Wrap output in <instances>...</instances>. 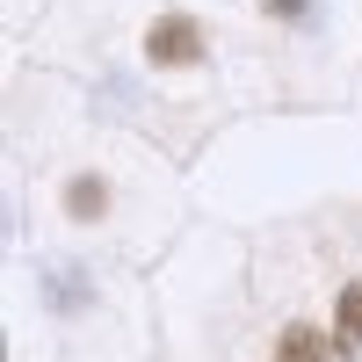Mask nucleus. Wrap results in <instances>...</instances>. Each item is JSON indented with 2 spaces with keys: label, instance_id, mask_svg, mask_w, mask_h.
Returning a JSON list of instances; mask_svg holds the SVG:
<instances>
[{
  "label": "nucleus",
  "instance_id": "nucleus-1",
  "mask_svg": "<svg viewBox=\"0 0 362 362\" xmlns=\"http://www.w3.org/2000/svg\"><path fill=\"white\" fill-rule=\"evenodd\" d=\"M145 58H153V66H196V58H203L196 22H189V15H167V22H153V37H145Z\"/></svg>",
  "mask_w": 362,
  "mask_h": 362
},
{
  "label": "nucleus",
  "instance_id": "nucleus-2",
  "mask_svg": "<svg viewBox=\"0 0 362 362\" xmlns=\"http://www.w3.org/2000/svg\"><path fill=\"white\" fill-rule=\"evenodd\" d=\"M334 341L341 348H362V283L341 290V312H334Z\"/></svg>",
  "mask_w": 362,
  "mask_h": 362
},
{
  "label": "nucleus",
  "instance_id": "nucleus-3",
  "mask_svg": "<svg viewBox=\"0 0 362 362\" xmlns=\"http://www.w3.org/2000/svg\"><path fill=\"white\" fill-rule=\"evenodd\" d=\"M283 362H326V341L312 334V326H290L283 334Z\"/></svg>",
  "mask_w": 362,
  "mask_h": 362
},
{
  "label": "nucleus",
  "instance_id": "nucleus-4",
  "mask_svg": "<svg viewBox=\"0 0 362 362\" xmlns=\"http://www.w3.org/2000/svg\"><path fill=\"white\" fill-rule=\"evenodd\" d=\"M73 218H102V181H73Z\"/></svg>",
  "mask_w": 362,
  "mask_h": 362
},
{
  "label": "nucleus",
  "instance_id": "nucleus-5",
  "mask_svg": "<svg viewBox=\"0 0 362 362\" xmlns=\"http://www.w3.org/2000/svg\"><path fill=\"white\" fill-rule=\"evenodd\" d=\"M312 0H268V15H305Z\"/></svg>",
  "mask_w": 362,
  "mask_h": 362
}]
</instances>
